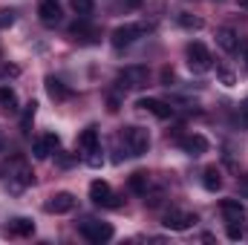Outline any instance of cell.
I'll list each match as a JSON object with an SVG mask.
<instances>
[{
  "instance_id": "obj_29",
  "label": "cell",
  "mask_w": 248,
  "mask_h": 245,
  "mask_svg": "<svg viewBox=\"0 0 248 245\" xmlns=\"http://www.w3.org/2000/svg\"><path fill=\"white\" fill-rule=\"evenodd\" d=\"M44 141H46V147H49V153H55V150L61 147V138H58L55 133H46V136H44Z\"/></svg>"
},
{
  "instance_id": "obj_26",
  "label": "cell",
  "mask_w": 248,
  "mask_h": 245,
  "mask_svg": "<svg viewBox=\"0 0 248 245\" xmlns=\"http://www.w3.org/2000/svg\"><path fill=\"white\" fill-rule=\"evenodd\" d=\"M32 153H35V159H46V156H49V147H46V141H44V138H38V141L32 144Z\"/></svg>"
},
{
  "instance_id": "obj_28",
  "label": "cell",
  "mask_w": 248,
  "mask_h": 245,
  "mask_svg": "<svg viewBox=\"0 0 248 245\" xmlns=\"http://www.w3.org/2000/svg\"><path fill=\"white\" fill-rule=\"evenodd\" d=\"M15 23V12L12 9H0V29H9Z\"/></svg>"
},
{
  "instance_id": "obj_21",
  "label": "cell",
  "mask_w": 248,
  "mask_h": 245,
  "mask_svg": "<svg viewBox=\"0 0 248 245\" xmlns=\"http://www.w3.org/2000/svg\"><path fill=\"white\" fill-rule=\"evenodd\" d=\"M0 107L9 113H17V95L12 87H0Z\"/></svg>"
},
{
  "instance_id": "obj_3",
  "label": "cell",
  "mask_w": 248,
  "mask_h": 245,
  "mask_svg": "<svg viewBox=\"0 0 248 245\" xmlns=\"http://www.w3.org/2000/svg\"><path fill=\"white\" fill-rule=\"evenodd\" d=\"M81 237L93 245H101V243H107V240H113V225L87 219V222H81Z\"/></svg>"
},
{
  "instance_id": "obj_5",
  "label": "cell",
  "mask_w": 248,
  "mask_h": 245,
  "mask_svg": "<svg viewBox=\"0 0 248 245\" xmlns=\"http://www.w3.org/2000/svg\"><path fill=\"white\" fill-rule=\"evenodd\" d=\"M144 32H147V26H144V23H127V26H119V29L113 32V38H110V41H113V46H116V49H124V46H130L136 38H141Z\"/></svg>"
},
{
  "instance_id": "obj_25",
  "label": "cell",
  "mask_w": 248,
  "mask_h": 245,
  "mask_svg": "<svg viewBox=\"0 0 248 245\" xmlns=\"http://www.w3.org/2000/svg\"><path fill=\"white\" fill-rule=\"evenodd\" d=\"M217 75H219V81H222L225 87H234V84H237L234 72H231V69H225V66H217Z\"/></svg>"
},
{
  "instance_id": "obj_23",
  "label": "cell",
  "mask_w": 248,
  "mask_h": 245,
  "mask_svg": "<svg viewBox=\"0 0 248 245\" xmlns=\"http://www.w3.org/2000/svg\"><path fill=\"white\" fill-rule=\"evenodd\" d=\"M72 9H75L78 17H90L95 12V3L93 0H72Z\"/></svg>"
},
{
  "instance_id": "obj_20",
  "label": "cell",
  "mask_w": 248,
  "mask_h": 245,
  "mask_svg": "<svg viewBox=\"0 0 248 245\" xmlns=\"http://www.w3.org/2000/svg\"><path fill=\"white\" fill-rule=\"evenodd\" d=\"M202 184H205V190H211V193L219 190V187H222V173H219L217 168H208V170L202 173Z\"/></svg>"
},
{
  "instance_id": "obj_31",
  "label": "cell",
  "mask_w": 248,
  "mask_h": 245,
  "mask_svg": "<svg viewBox=\"0 0 248 245\" xmlns=\"http://www.w3.org/2000/svg\"><path fill=\"white\" fill-rule=\"evenodd\" d=\"M243 119H246V124H248V98L243 101Z\"/></svg>"
},
{
  "instance_id": "obj_24",
  "label": "cell",
  "mask_w": 248,
  "mask_h": 245,
  "mask_svg": "<svg viewBox=\"0 0 248 245\" xmlns=\"http://www.w3.org/2000/svg\"><path fill=\"white\" fill-rule=\"evenodd\" d=\"M179 23H182L185 29H202V20H199V17H193V15H187V12L179 15Z\"/></svg>"
},
{
  "instance_id": "obj_1",
  "label": "cell",
  "mask_w": 248,
  "mask_h": 245,
  "mask_svg": "<svg viewBox=\"0 0 248 245\" xmlns=\"http://www.w3.org/2000/svg\"><path fill=\"white\" fill-rule=\"evenodd\" d=\"M119 138L124 141V150H127L130 156H144L147 147H150V136H147V130H141V127H124Z\"/></svg>"
},
{
  "instance_id": "obj_13",
  "label": "cell",
  "mask_w": 248,
  "mask_h": 245,
  "mask_svg": "<svg viewBox=\"0 0 248 245\" xmlns=\"http://www.w3.org/2000/svg\"><path fill=\"white\" fill-rule=\"evenodd\" d=\"M87 20H90V17H81L78 23H72L69 35H75V41H81V44H95V41H98V29H93Z\"/></svg>"
},
{
  "instance_id": "obj_9",
  "label": "cell",
  "mask_w": 248,
  "mask_h": 245,
  "mask_svg": "<svg viewBox=\"0 0 248 245\" xmlns=\"http://www.w3.org/2000/svg\"><path fill=\"white\" fill-rule=\"evenodd\" d=\"M72 208H75V196H72V193H66V190L55 193V196H49V202L44 205V211H46V214H69Z\"/></svg>"
},
{
  "instance_id": "obj_36",
  "label": "cell",
  "mask_w": 248,
  "mask_h": 245,
  "mask_svg": "<svg viewBox=\"0 0 248 245\" xmlns=\"http://www.w3.org/2000/svg\"><path fill=\"white\" fill-rule=\"evenodd\" d=\"M246 58H248V46H246Z\"/></svg>"
},
{
  "instance_id": "obj_6",
  "label": "cell",
  "mask_w": 248,
  "mask_h": 245,
  "mask_svg": "<svg viewBox=\"0 0 248 245\" xmlns=\"http://www.w3.org/2000/svg\"><path fill=\"white\" fill-rule=\"evenodd\" d=\"M147 66H124L122 72H119V84L127 87V90H139V87H144L147 84Z\"/></svg>"
},
{
  "instance_id": "obj_16",
  "label": "cell",
  "mask_w": 248,
  "mask_h": 245,
  "mask_svg": "<svg viewBox=\"0 0 248 245\" xmlns=\"http://www.w3.org/2000/svg\"><path fill=\"white\" fill-rule=\"evenodd\" d=\"M9 234H12V237H32V234H35V222L17 216V219L9 222Z\"/></svg>"
},
{
  "instance_id": "obj_10",
  "label": "cell",
  "mask_w": 248,
  "mask_h": 245,
  "mask_svg": "<svg viewBox=\"0 0 248 245\" xmlns=\"http://www.w3.org/2000/svg\"><path fill=\"white\" fill-rule=\"evenodd\" d=\"M9 182H15V190H20V187H26V184L35 182V173H32V170L17 159V162L9 168Z\"/></svg>"
},
{
  "instance_id": "obj_11",
  "label": "cell",
  "mask_w": 248,
  "mask_h": 245,
  "mask_svg": "<svg viewBox=\"0 0 248 245\" xmlns=\"http://www.w3.org/2000/svg\"><path fill=\"white\" fill-rule=\"evenodd\" d=\"M38 17H41L44 26H58V23H61V6H58L55 0H41Z\"/></svg>"
},
{
  "instance_id": "obj_17",
  "label": "cell",
  "mask_w": 248,
  "mask_h": 245,
  "mask_svg": "<svg viewBox=\"0 0 248 245\" xmlns=\"http://www.w3.org/2000/svg\"><path fill=\"white\" fill-rule=\"evenodd\" d=\"M44 84H46V92H49V98H55V101H66V98L72 95V92L63 87V84L58 81V78H55V75H49Z\"/></svg>"
},
{
  "instance_id": "obj_18",
  "label": "cell",
  "mask_w": 248,
  "mask_h": 245,
  "mask_svg": "<svg viewBox=\"0 0 248 245\" xmlns=\"http://www.w3.org/2000/svg\"><path fill=\"white\" fill-rule=\"evenodd\" d=\"M78 144H81V150H84V153H90V150L101 147V144H98V127H87V130L78 136Z\"/></svg>"
},
{
  "instance_id": "obj_35",
  "label": "cell",
  "mask_w": 248,
  "mask_h": 245,
  "mask_svg": "<svg viewBox=\"0 0 248 245\" xmlns=\"http://www.w3.org/2000/svg\"><path fill=\"white\" fill-rule=\"evenodd\" d=\"M240 6H243V9H248V0H240Z\"/></svg>"
},
{
  "instance_id": "obj_14",
  "label": "cell",
  "mask_w": 248,
  "mask_h": 245,
  "mask_svg": "<svg viewBox=\"0 0 248 245\" xmlns=\"http://www.w3.org/2000/svg\"><path fill=\"white\" fill-rule=\"evenodd\" d=\"M219 211H222L225 222H240V225H243V219H246V208H243L237 199H222Z\"/></svg>"
},
{
  "instance_id": "obj_27",
  "label": "cell",
  "mask_w": 248,
  "mask_h": 245,
  "mask_svg": "<svg viewBox=\"0 0 248 245\" xmlns=\"http://www.w3.org/2000/svg\"><path fill=\"white\" fill-rule=\"evenodd\" d=\"M101 162H104L101 147H95V150H90V153H87V165H90V168H101Z\"/></svg>"
},
{
  "instance_id": "obj_15",
  "label": "cell",
  "mask_w": 248,
  "mask_h": 245,
  "mask_svg": "<svg viewBox=\"0 0 248 245\" xmlns=\"http://www.w3.org/2000/svg\"><path fill=\"white\" fill-rule=\"evenodd\" d=\"M217 44H219L225 52H231V55H234V52H240V38H237V32H234V29H228V26L217 32Z\"/></svg>"
},
{
  "instance_id": "obj_33",
  "label": "cell",
  "mask_w": 248,
  "mask_h": 245,
  "mask_svg": "<svg viewBox=\"0 0 248 245\" xmlns=\"http://www.w3.org/2000/svg\"><path fill=\"white\" fill-rule=\"evenodd\" d=\"M3 147H6V138H3V130H0V153H3Z\"/></svg>"
},
{
  "instance_id": "obj_32",
  "label": "cell",
  "mask_w": 248,
  "mask_h": 245,
  "mask_svg": "<svg viewBox=\"0 0 248 245\" xmlns=\"http://www.w3.org/2000/svg\"><path fill=\"white\" fill-rule=\"evenodd\" d=\"M127 6H133V9H136V6H141V0H127Z\"/></svg>"
},
{
  "instance_id": "obj_34",
  "label": "cell",
  "mask_w": 248,
  "mask_h": 245,
  "mask_svg": "<svg viewBox=\"0 0 248 245\" xmlns=\"http://www.w3.org/2000/svg\"><path fill=\"white\" fill-rule=\"evenodd\" d=\"M243 193H248V176H243Z\"/></svg>"
},
{
  "instance_id": "obj_2",
  "label": "cell",
  "mask_w": 248,
  "mask_h": 245,
  "mask_svg": "<svg viewBox=\"0 0 248 245\" xmlns=\"http://www.w3.org/2000/svg\"><path fill=\"white\" fill-rule=\"evenodd\" d=\"M187 66H190V72H196V75H202V72H208V69L214 66V58H211V52H208L205 44H199V41L187 44Z\"/></svg>"
},
{
  "instance_id": "obj_7",
  "label": "cell",
  "mask_w": 248,
  "mask_h": 245,
  "mask_svg": "<svg viewBox=\"0 0 248 245\" xmlns=\"http://www.w3.org/2000/svg\"><path fill=\"white\" fill-rule=\"evenodd\" d=\"M165 225L170 228V231H187V228H193L196 225V214H190V211H168L165 214Z\"/></svg>"
},
{
  "instance_id": "obj_30",
  "label": "cell",
  "mask_w": 248,
  "mask_h": 245,
  "mask_svg": "<svg viewBox=\"0 0 248 245\" xmlns=\"http://www.w3.org/2000/svg\"><path fill=\"white\" fill-rule=\"evenodd\" d=\"M162 81H165V87H170V81H173V69H162Z\"/></svg>"
},
{
  "instance_id": "obj_8",
  "label": "cell",
  "mask_w": 248,
  "mask_h": 245,
  "mask_svg": "<svg viewBox=\"0 0 248 245\" xmlns=\"http://www.w3.org/2000/svg\"><path fill=\"white\" fill-rule=\"evenodd\" d=\"M139 110H144V113H150V116H156V119H170L173 116V107L170 104H165V101H159V98H139V104H136Z\"/></svg>"
},
{
  "instance_id": "obj_19",
  "label": "cell",
  "mask_w": 248,
  "mask_h": 245,
  "mask_svg": "<svg viewBox=\"0 0 248 245\" xmlns=\"http://www.w3.org/2000/svg\"><path fill=\"white\" fill-rule=\"evenodd\" d=\"M130 190L133 193H139V196H144L147 193V187H150V173H144V170H136L133 176H130Z\"/></svg>"
},
{
  "instance_id": "obj_22",
  "label": "cell",
  "mask_w": 248,
  "mask_h": 245,
  "mask_svg": "<svg viewBox=\"0 0 248 245\" xmlns=\"http://www.w3.org/2000/svg\"><path fill=\"white\" fill-rule=\"evenodd\" d=\"M35 110H38V104H35V101H29V104L23 107V116H20V130H23V133H29L32 119H35Z\"/></svg>"
},
{
  "instance_id": "obj_12",
  "label": "cell",
  "mask_w": 248,
  "mask_h": 245,
  "mask_svg": "<svg viewBox=\"0 0 248 245\" xmlns=\"http://www.w3.org/2000/svg\"><path fill=\"white\" fill-rule=\"evenodd\" d=\"M179 147L185 150L187 156H202V153L208 150V138L199 136V133H190V136H182V138H179Z\"/></svg>"
},
{
  "instance_id": "obj_4",
  "label": "cell",
  "mask_w": 248,
  "mask_h": 245,
  "mask_svg": "<svg viewBox=\"0 0 248 245\" xmlns=\"http://www.w3.org/2000/svg\"><path fill=\"white\" fill-rule=\"evenodd\" d=\"M90 199L95 205H101V208H122V196H116L113 187L107 182H101V179H95L90 184Z\"/></svg>"
}]
</instances>
